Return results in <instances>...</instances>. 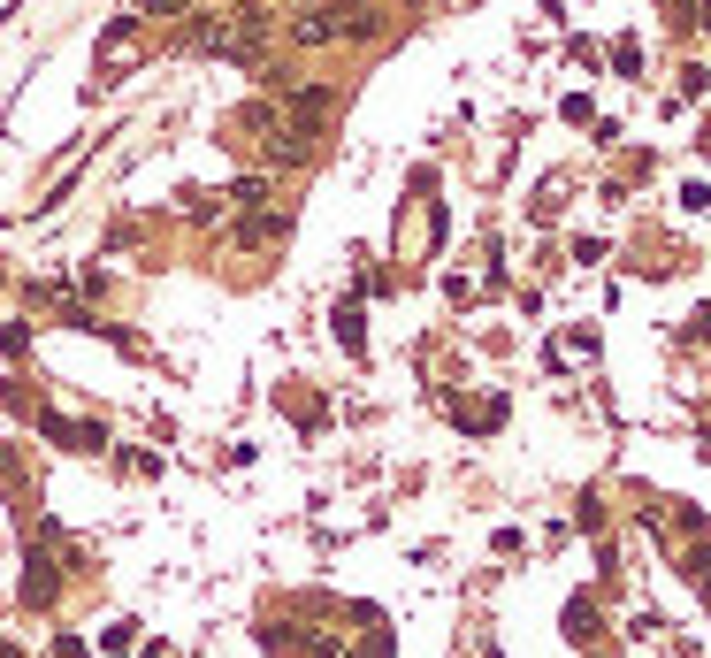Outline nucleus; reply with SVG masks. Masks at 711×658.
<instances>
[{
  "label": "nucleus",
  "instance_id": "obj_1",
  "mask_svg": "<svg viewBox=\"0 0 711 658\" xmlns=\"http://www.w3.org/2000/svg\"><path fill=\"white\" fill-rule=\"evenodd\" d=\"M23 597H31V605H46V597H54V567H46L39 551H31V574H23Z\"/></svg>",
  "mask_w": 711,
  "mask_h": 658
},
{
  "label": "nucleus",
  "instance_id": "obj_2",
  "mask_svg": "<svg viewBox=\"0 0 711 658\" xmlns=\"http://www.w3.org/2000/svg\"><path fill=\"white\" fill-rule=\"evenodd\" d=\"M146 8H153V16H169V8H184V0H146Z\"/></svg>",
  "mask_w": 711,
  "mask_h": 658
}]
</instances>
